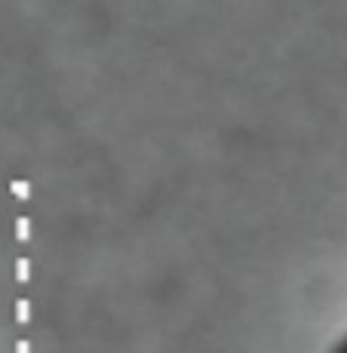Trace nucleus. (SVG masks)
<instances>
[{
    "instance_id": "nucleus-1",
    "label": "nucleus",
    "mask_w": 347,
    "mask_h": 353,
    "mask_svg": "<svg viewBox=\"0 0 347 353\" xmlns=\"http://www.w3.org/2000/svg\"><path fill=\"white\" fill-rule=\"evenodd\" d=\"M335 353H347V338H344V341H341V344H338V347H335Z\"/></svg>"
}]
</instances>
